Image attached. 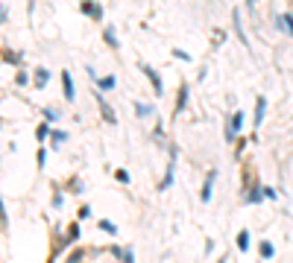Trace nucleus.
Returning a JSON list of instances; mask_svg holds the SVG:
<instances>
[{"mask_svg": "<svg viewBox=\"0 0 293 263\" xmlns=\"http://www.w3.org/2000/svg\"><path fill=\"white\" fill-rule=\"evenodd\" d=\"M138 67H141V73H144V76L150 79V85H153V94H156V97H161V94H164V85H161V76H158V73H156V70H153L150 64H138Z\"/></svg>", "mask_w": 293, "mask_h": 263, "instance_id": "nucleus-1", "label": "nucleus"}, {"mask_svg": "<svg viewBox=\"0 0 293 263\" xmlns=\"http://www.w3.org/2000/svg\"><path fill=\"white\" fill-rule=\"evenodd\" d=\"M79 9H82V15H88L91 20H103V6H100L97 0H82Z\"/></svg>", "mask_w": 293, "mask_h": 263, "instance_id": "nucleus-2", "label": "nucleus"}, {"mask_svg": "<svg viewBox=\"0 0 293 263\" xmlns=\"http://www.w3.org/2000/svg\"><path fill=\"white\" fill-rule=\"evenodd\" d=\"M94 100H97V105H100V114H103V120H106V123H117V117H114L112 105L103 100V94H100V91H94Z\"/></svg>", "mask_w": 293, "mask_h": 263, "instance_id": "nucleus-3", "label": "nucleus"}, {"mask_svg": "<svg viewBox=\"0 0 293 263\" xmlns=\"http://www.w3.org/2000/svg\"><path fill=\"white\" fill-rule=\"evenodd\" d=\"M264 111H267V97L258 94V97H255V111H252V123H255V129L264 123Z\"/></svg>", "mask_w": 293, "mask_h": 263, "instance_id": "nucleus-4", "label": "nucleus"}, {"mask_svg": "<svg viewBox=\"0 0 293 263\" xmlns=\"http://www.w3.org/2000/svg\"><path fill=\"white\" fill-rule=\"evenodd\" d=\"M214 182H217V170H211V173L205 176V184H203V193H200L203 205H208V202H211V193H214Z\"/></svg>", "mask_w": 293, "mask_h": 263, "instance_id": "nucleus-5", "label": "nucleus"}, {"mask_svg": "<svg viewBox=\"0 0 293 263\" xmlns=\"http://www.w3.org/2000/svg\"><path fill=\"white\" fill-rule=\"evenodd\" d=\"M232 20H235V32H238L241 44H244V47H249V38H247V32H244V23H241V12H238V9L232 12Z\"/></svg>", "mask_w": 293, "mask_h": 263, "instance_id": "nucleus-6", "label": "nucleus"}, {"mask_svg": "<svg viewBox=\"0 0 293 263\" xmlns=\"http://www.w3.org/2000/svg\"><path fill=\"white\" fill-rule=\"evenodd\" d=\"M62 88H65V100H68V102H73V97H76V94H73V79H70V73H68V70H62Z\"/></svg>", "mask_w": 293, "mask_h": 263, "instance_id": "nucleus-7", "label": "nucleus"}, {"mask_svg": "<svg viewBox=\"0 0 293 263\" xmlns=\"http://www.w3.org/2000/svg\"><path fill=\"white\" fill-rule=\"evenodd\" d=\"M276 26H279V29H282L285 35H291V38H293V12H288V15H282Z\"/></svg>", "mask_w": 293, "mask_h": 263, "instance_id": "nucleus-8", "label": "nucleus"}, {"mask_svg": "<svg viewBox=\"0 0 293 263\" xmlns=\"http://www.w3.org/2000/svg\"><path fill=\"white\" fill-rule=\"evenodd\" d=\"M261 199H264V187L252 184V187H249V193H247V202H249V205H261Z\"/></svg>", "mask_w": 293, "mask_h": 263, "instance_id": "nucleus-9", "label": "nucleus"}, {"mask_svg": "<svg viewBox=\"0 0 293 263\" xmlns=\"http://www.w3.org/2000/svg\"><path fill=\"white\" fill-rule=\"evenodd\" d=\"M173 170H176V161L170 158V164H167V173H164V179H161V184H158V190H167V187L173 184Z\"/></svg>", "mask_w": 293, "mask_h": 263, "instance_id": "nucleus-10", "label": "nucleus"}, {"mask_svg": "<svg viewBox=\"0 0 293 263\" xmlns=\"http://www.w3.org/2000/svg\"><path fill=\"white\" fill-rule=\"evenodd\" d=\"M226 126H229V129H232V132L238 135V132L244 129V114H241V111H235V114L229 117V123H226Z\"/></svg>", "mask_w": 293, "mask_h": 263, "instance_id": "nucleus-11", "label": "nucleus"}, {"mask_svg": "<svg viewBox=\"0 0 293 263\" xmlns=\"http://www.w3.org/2000/svg\"><path fill=\"white\" fill-rule=\"evenodd\" d=\"M258 252H261V258H264V261H270V258L276 255V246H273L270 240H261V243H258Z\"/></svg>", "mask_w": 293, "mask_h": 263, "instance_id": "nucleus-12", "label": "nucleus"}, {"mask_svg": "<svg viewBox=\"0 0 293 263\" xmlns=\"http://www.w3.org/2000/svg\"><path fill=\"white\" fill-rule=\"evenodd\" d=\"M114 85H117L114 76H100V79H97V91H112Z\"/></svg>", "mask_w": 293, "mask_h": 263, "instance_id": "nucleus-13", "label": "nucleus"}, {"mask_svg": "<svg viewBox=\"0 0 293 263\" xmlns=\"http://www.w3.org/2000/svg\"><path fill=\"white\" fill-rule=\"evenodd\" d=\"M185 102H188V85H182V88H179V97H176V114H182V111H185Z\"/></svg>", "mask_w": 293, "mask_h": 263, "instance_id": "nucleus-14", "label": "nucleus"}, {"mask_svg": "<svg viewBox=\"0 0 293 263\" xmlns=\"http://www.w3.org/2000/svg\"><path fill=\"white\" fill-rule=\"evenodd\" d=\"M103 38H106V44H109L112 50H117V47H120V44H117V35H114V29H112V26H106V29H103Z\"/></svg>", "mask_w": 293, "mask_h": 263, "instance_id": "nucleus-15", "label": "nucleus"}, {"mask_svg": "<svg viewBox=\"0 0 293 263\" xmlns=\"http://www.w3.org/2000/svg\"><path fill=\"white\" fill-rule=\"evenodd\" d=\"M112 255H114V258H120L123 263H135V258H132V252H129V249H117V246H114V249H112Z\"/></svg>", "mask_w": 293, "mask_h": 263, "instance_id": "nucleus-16", "label": "nucleus"}, {"mask_svg": "<svg viewBox=\"0 0 293 263\" xmlns=\"http://www.w3.org/2000/svg\"><path fill=\"white\" fill-rule=\"evenodd\" d=\"M47 79H50L47 67H38V70H35V88H44V85H47Z\"/></svg>", "mask_w": 293, "mask_h": 263, "instance_id": "nucleus-17", "label": "nucleus"}, {"mask_svg": "<svg viewBox=\"0 0 293 263\" xmlns=\"http://www.w3.org/2000/svg\"><path fill=\"white\" fill-rule=\"evenodd\" d=\"M50 135H53V132H50V129H47V123H41V126H38V129H35V141H38V143H44V141H47V138H50Z\"/></svg>", "mask_w": 293, "mask_h": 263, "instance_id": "nucleus-18", "label": "nucleus"}, {"mask_svg": "<svg viewBox=\"0 0 293 263\" xmlns=\"http://www.w3.org/2000/svg\"><path fill=\"white\" fill-rule=\"evenodd\" d=\"M135 114H138V117H150V114H153V105H147V102H135Z\"/></svg>", "mask_w": 293, "mask_h": 263, "instance_id": "nucleus-19", "label": "nucleus"}, {"mask_svg": "<svg viewBox=\"0 0 293 263\" xmlns=\"http://www.w3.org/2000/svg\"><path fill=\"white\" fill-rule=\"evenodd\" d=\"M238 249H241V252H249V231H241V234H238Z\"/></svg>", "mask_w": 293, "mask_h": 263, "instance_id": "nucleus-20", "label": "nucleus"}, {"mask_svg": "<svg viewBox=\"0 0 293 263\" xmlns=\"http://www.w3.org/2000/svg\"><path fill=\"white\" fill-rule=\"evenodd\" d=\"M100 228H103L106 234H117V225H114V223H109V220H100Z\"/></svg>", "mask_w": 293, "mask_h": 263, "instance_id": "nucleus-21", "label": "nucleus"}, {"mask_svg": "<svg viewBox=\"0 0 293 263\" xmlns=\"http://www.w3.org/2000/svg\"><path fill=\"white\" fill-rule=\"evenodd\" d=\"M76 240H79V225L73 223V225L68 228V243H76Z\"/></svg>", "mask_w": 293, "mask_h": 263, "instance_id": "nucleus-22", "label": "nucleus"}, {"mask_svg": "<svg viewBox=\"0 0 293 263\" xmlns=\"http://www.w3.org/2000/svg\"><path fill=\"white\" fill-rule=\"evenodd\" d=\"M44 120H47V123H56V120H59V111H56V108H44Z\"/></svg>", "mask_w": 293, "mask_h": 263, "instance_id": "nucleus-23", "label": "nucleus"}, {"mask_svg": "<svg viewBox=\"0 0 293 263\" xmlns=\"http://www.w3.org/2000/svg\"><path fill=\"white\" fill-rule=\"evenodd\" d=\"M0 228H3V231L9 228V220H6V208H3V196H0Z\"/></svg>", "mask_w": 293, "mask_h": 263, "instance_id": "nucleus-24", "label": "nucleus"}, {"mask_svg": "<svg viewBox=\"0 0 293 263\" xmlns=\"http://www.w3.org/2000/svg\"><path fill=\"white\" fill-rule=\"evenodd\" d=\"M82 255H88V252H82V249L70 252V258H68V263H79V261H82Z\"/></svg>", "mask_w": 293, "mask_h": 263, "instance_id": "nucleus-25", "label": "nucleus"}, {"mask_svg": "<svg viewBox=\"0 0 293 263\" xmlns=\"http://www.w3.org/2000/svg\"><path fill=\"white\" fill-rule=\"evenodd\" d=\"M114 179H117L120 184H129V173H126V170H117V173H114Z\"/></svg>", "mask_w": 293, "mask_h": 263, "instance_id": "nucleus-26", "label": "nucleus"}, {"mask_svg": "<svg viewBox=\"0 0 293 263\" xmlns=\"http://www.w3.org/2000/svg\"><path fill=\"white\" fill-rule=\"evenodd\" d=\"M173 56H176V59H182V61H188V59H191V56H188L185 50H173Z\"/></svg>", "mask_w": 293, "mask_h": 263, "instance_id": "nucleus-27", "label": "nucleus"}, {"mask_svg": "<svg viewBox=\"0 0 293 263\" xmlns=\"http://www.w3.org/2000/svg\"><path fill=\"white\" fill-rule=\"evenodd\" d=\"M15 82H18V85H26V73H23V70H18V76H15Z\"/></svg>", "mask_w": 293, "mask_h": 263, "instance_id": "nucleus-28", "label": "nucleus"}, {"mask_svg": "<svg viewBox=\"0 0 293 263\" xmlns=\"http://www.w3.org/2000/svg\"><path fill=\"white\" fill-rule=\"evenodd\" d=\"M53 141L62 143V141H68V135H65V132H53Z\"/></svg>", "mask_w": 293, "mask_h": 263, "instance_id": "nucleus-29", "label": "nucleus"}, {"mask_svg": "<svg viewBox=\"0 0 293 263\" xmlns=\"http://www.w3.org/2000/svg\"><path fill=\"white\" fill-rule=\"evenodd\" d=\"M85 217H91V208H88V205L79 208V220H85Z\"/></svg>", "mask_w": 293, "mask_h": 263, "instance_id": "nucleus-30", "label": "nucleus"}, {"mask_svg": "<svg viewBox=\"0 0 293 263\" xmlns=\"http://www.w3.org/2000/svg\"><path fill=\"white\" fill-rule=\"evenodd\" d=\"M264 199H276V190H273V187H264Z\"/></svg>", "mask_w": 293, "mask_h": 263, "instance_id": "nucleus-31", "label": "nucleus"}, {"mask_svg": "<svg viewBox=\"0 0 293 263\" xmlns=\"http://www.w3.org/2000/svg\"><path fill=\"white\" fill-rule=\"evenodd\" d=\"M0 20H3V12H0Z\"/></svg>", "mask_w": 293, "mask_h": 263, "instance_id": "nucleus-32", "label": "nucleus"}, {"mask_svg": "<svg viewBox=\"0 0 293 263\" xmlns=\"http://www.w3.org/2000/svg\"><path fill=\"white\" fill-rule=\"evenodd\" d=\"M291 3H293V0H291Z\"/></svg>", "mask_w": 293, "mask_h": 263, "instance_id": "nucleus-33", "label": "nucleus"}]
</instances>
